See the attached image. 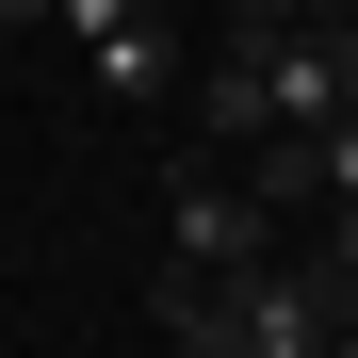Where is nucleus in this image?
Segmentation results:
<instances>
[{
  "mask_svg": "<svg viewBox=\"0 0 358 358\" xmlns=\"http://www.w3.org/2000/svg\"><path fill=\"white\" fill-rule=\"evenodd\" d=\"M163 245H179V277H261L277 261V212H261V179H228L212 147L163 179Z\"/></svg>",
  "mask_w": 358,
  "mask_h": 358,
  "instance_id": "nucleus-1",
  "label": "nucleus"
},
{
  "mask_svg": "<svg viewBox=\"0 0 358 358\" xmlns=\"http://www.w3.org/2000/svg\"><path fill=\"white\" fill-rule=\"evenodd\" d=\"M196 131H212V163H245V147H277V66H261L245 33H228L212 66H196Z\"/></svg>",
  "mask_w": 358,
  "mask_h": 358,
  "instance_id": "nucleus-2",
  "label": "nucleus"
},
{
  "mask_svg": "<svg viewBox=\"0 0 358 358\" xmlns=\"http://www.w3.org/2000/svg\"><path fill=\"white\" fill-rule=\"evenodd\" d=\"M82 66H98V114H163L179 98V33L163 17H114V33H82Z\"/></svg>",
  "mask_w": 358,
  "mask_h": 358,
  "instance_id": "nucleus-3",
  "label": "nucleus"
},
{
  "mask_svg": "<svg viewBox=\"0 0 358 358\" xmlns=\"http://www.w3.org/2000/svg\"><path fill=\"white\" fill-rule=\"evenodd\" d=\"M326 0H228V33H310Z\"/></svg>",
  "mask_w": 358,
  "mask_h": 358,
  "instance_id": "nucleus-4",
  "label": "nucleus"
},
{
  "mask_svg": "<svg viewBox=\"0 0 358 358\" xmlns=\"http://www.w3.org/2000/svg\"><path fill=\"white\" fill-rule=\"evenodd\" d=\"M326 277H342V293H358V196H342V228H326Z\"/></svg>",
  "mask_w": 358,
  "mask_h": 358,
  "instance_id": "nucleus-5",
  "label": "nucleus"
},
{
  "mask_svg": "<svg viewBox=\"0 0 358 358\" xmlns=\"http://www.w3.org/2000/svg\"><path fill=\"white\" fill-rule=\"evenodd\" d=\"M33 17H49V0H0V33H33Z\"/></svg>",
  "mask_w": 358,
  "mask_h": 358,
  "instance_id": "nucleus-6",
  "label": "nucleus"
},
{
  "mask_svg": "<svg viewBox=\"0 0 358 358\" xmlns=\"http://www.w3.org/2000/svg\"><path fill=\"white\" fill-rule=\"evenodd\" d=\"M326 33H358V0H326Z\"/></svg>",
  "mask_w": 358,
  "mask_h": 358,
  "instance_id": "nucleus-7",
  "label": "nucleus"
}]
</instances>
